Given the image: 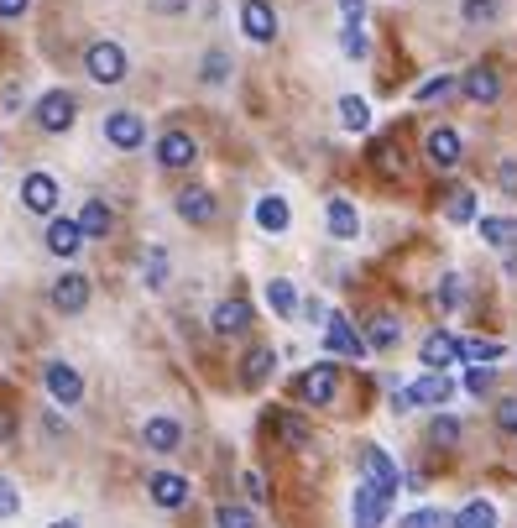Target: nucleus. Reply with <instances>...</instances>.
Listing matches in <instances>:
<instances>
[{
    "label": "nucleus",
    "mask_w": 517,
    "mask_h": 528,
    "mask_svg": "<svg viewBox=\"0 0 517 528\" xmlns=\"http://www.w3.org/2000/svg\"><path fill=\"white\" fill-rule=\"evenodd\" d=\"M455 398V382L444 372H423L418 382H408L403 393H392V413H408V408H444Z\"/></svg>",
    "instance_id": "f257e3e1"
},
{
    "label": "nucleus",
    "mask_w": 517,
    "mask_h": 528,
    "mask_svg": "<svg viewBox=\"0 0 517 528\" xmlns=\"http://www.w3.org/2000/svg\"><path fill=\"white\" fill-rule=\"evenodd\" d=\"M126 48L121 42H110V37H100V42H89L84 48V74L94 79V84H121L126 79Z\"/></svg>",
    "instance_id": "f03ea898"
},
{
    "label": "nucleus",
    "mask_w": 517,
    "mask_h": 528,
    "mask_svg": "<svg viewBox=\"0 0 517 528\" xmlns=\"http://www.w3.org/2000/svg\"><path fill=\"white\" fill-rule=\"evenodd\" d=\"M293 393L309 403V408H329V403L340 398V366L335 361H314L309 372L293 382Z\"/></svg>",
    "instance_id": "7ed1b4c3"
},
{
    "label": "nucleus",
    "mask_w": 517,
    "mask_h": 528,
    "mask_svg": "<svg viewBox=\"0 0 517 528\" xmlns=\"http://www.w3.org/2000/svg\"><path fill=\"white\" fill-rule=\"evenodd\" d=\"M42 387L53 393L63 408H79L84 403V372L79 366H68V361H47L42 366Z\"/></svg>",
    "instance_id": "20e7f679"
},
{
    "label": "nucleus",
    "mask_w": 517,
    "mask_h": 528,
    "mask_svg": "<svg viewBox=\"0 0 517 528\" xmlns=\"http://www.w3.org/2000/svg\"><path fill=\"white\" fill-rule=\"evenodd\" d=\"M157 163L173 168V173L194 168V163H199V142H194V136H188L183 126H168V131L157 136Z\"/></svg>",
    "instance_id": "39448f33"
},
{
    "label": "nucleus",
    "mask_w": 517,
    "mask_h": 528,
    "mask_svg": "<svg viewBox=\"0 0 517 528\" xmlns=\"http://www.w3.org/2000/svg\"><path fill=\"white\" fill-rule=\"evenodd\" d=\"M74 116H79V105H74L68 89H47V95L37 100V110H32V121L42 131H68V126H74Z\"/></svg>",
    "instance_id": "423d86ee"
},
{
    "label": "nucleus",
    "mask_w": 517,
    "mask_h": 528,
    "mask_svg": "<svg viewBox=\"0 0 517 528\" xmlns=\"http://www.w3.org/2000/svg\"><path fill=\"white\" fill-rule=\"evenodd\" d=\"M105 142L115 152H136L141 142H147V121H141L136 110H110L105 116Z\"/></svg>",
    "instance_id": "0eeeda50"
},
{
    "label": "nucleus",
    "mask_w": 517,
    "mask_h": 528,
    "mask_svg": "<svg viewBox=\"0 0 517 528\" xmlns=\"http://www.w3.org/2000/svg\"><path fill=\"white\" fill-rule=\"evenodd\" d=\"M147 497H152V508H162V513H178V508H188V497H194V487H188V476H178V471H157V476L147 481Z\"/></svg>",
    "instance_id": "6e6552de"
},
{
    "label": "nucleus",
    "mask_w": 517,
    "mask_h": 528,
    "mask_svg": "<svg viewBox=\"0 0 517 528\" xmlns=\"http://www.w3.org/2000/svg\"><path fill=\"white\" fill-rule=\"evenodd\" d=\"M47 304H53L58 314H84V304H89V278H84V272H63V278H53V288H47Z\"/></svg>",
    "instance_id": "1a4fd4ad"
},
{
    "label": "nucleus",
    "mask_w": 517,
    "mask_h": 528,
    "mask_svg": "<svg viewBox=\"0 0 517 528\" xmlns=\"http://www.w3.org/2000/svg\"><path fill=\"white\" fill-rule=\"evenodd\" d=\"M324 351H329V356H345V361H361V356H366V340L350 330L345 314H329V319H324Z\"/></svg>",
    "instance_id": "9d476101"
},
{
    "label": "nucleus",
    "mask_w": 517,
    "mask_h": 528,
    "mask_svg": "<svg viewBox=\"0 0 517 528\" xmlns=\"http://www.w3.org/2000/svg\"><path fill=\"white\" fill-rule=\"evenodd\" d=\"M460 152H465V142H460V131H455V126H434V131H429V142H423V157H429L439 173L460 168Z\"/></svg>",
    "instance_id": "9b49d317"
},
{
    "label": "nucleus",
    "mask_w": 517,
    "mask_h": 528,
    "mask_svg": "<svg viewBox=\"0 0 517 528\" xmlns=\"http://www.w3.org/2000/svg\"><path fill=\"white\" fill-rule=\"evenodd\" d=\"M361 471H366L371 487H382V492H392V497H397V487H403V471L392 466V455H387L382 445H361Z\"/></svg>",
    "instance_id": "f8f14e48"
},
{
    "label": "nucleus",
    "mask_w": 517,
    "mask_h": 528,
    "mask_svg": "<svg viewBox=\"0 0 517 528\" xmlns=\"http://www.w3.org/2000/svg\"><path fill=\"white\" fill-rule=\"evenodd\" d=\"M465 100H476V105H497L502 100V74H497V63H476V68H465Z\"/></svg>",
    "instance_id": "ddd939ff"
},
{
    "label": "nucleus",
    "mask_w": 517,
    "mask_h": 528,
    "mask_svg": "<svg viewBox=\"0 0 517 528\" xmlns=\"http://www.w3.org/2000/svg\"><path fill=\"white\" fill-rule=\"evenodd\" d=\"M141 445L157 450V455H173L183 445V424L173 419V413H152V419L141 424Z\"/></svg>",
    "instance_id": "4468645a"
},
{
    "label": "nucleus",
    "mask_w": 517,
    "mask_h": 528,
    "mask_svg": "<svg viewBox=\"0 0 517 528\" xmlns=\"http://www.w3.org/2000/svg\"><path fill=\"white\" fill-rule=\"evenodd\" d=\"M241 32L256 42V48H267V42L277 37V11L267 6V0H241Z\"/></svg>",
    "instance_id": "2eb2a0df"
},
{
    "label": "nucleus",
    "mask_w": 517,
    "mask_h": 528,
    "mask_svg": "<svg viewBox=\"0 0 517 528\" xmlns=\"http://www.w3.org/2000/svg\"><path fill=\"white\" fill-rule=\"evenodd\" d=\"M387 513H392V492L361 481V487H356V528H382Z\"/></svg>",
    "instance_id": "dca6fc26"
},
{
    "label": "nucleus",
    "mask_w": 517,
    "mask_h": 528,
    "mask_svg": "<svg viewBox=\"0 0 517 528\" xmlns=\"http://www.w3.org/2000/svg\"><path fill=\"white\" fill-rule=\"evenodd\" d=\"M21 204L32 215H53L58 210V178L53 173H27L21 178Z\"/></svg>",
    "instance_id": "f3484780"
},
{
    "label": "nucleus",
    "mask_w": 517,
    "mask_h": 528,
    "mask_svg": "<svg viewBox=\"0 0 517 528\" xmlns=\"http://www.w3.org/2000/svg\"><path fill=\"white\" fill-rule=\"evenodd\" d=\"M418 361L429 366V372H444V366H455V361H460V335H450V330H434V335H423Z\"/></svg>",
    "instance_id": "a211bd4d"
},
{
    "label": "nucleus",
    "mask_w": 517,
    "mask_h": 528,
    "mask_svg": "<svg viewBox=\"0 0 517 528\" xmlns=\"http://www.w3.org/2000/svg\"><path fill=\"white\" fill-rule=\"evenodd\" d=\"M209 325H215V335H246L256 325V309L246 298H225V304H215V314H209Z\"/></svg>",
    "instance_id": "6ab92c4d"
},
{
    "label": "nucleus",
    "mask_w": 517,
    "mask_h": 528,
    "mask_svg": "<svg viewBox=\"0 0 517 528\" xmlns=\"http://www.w3.org/2000/svg\"><path fill=\"white\" fill-rule=\"evenodd\" d=\"M324 225H329V236H335V241H356V231H361V215H356V204H350V199H329L324 204Z\"/></svg>",
    "instance_id": "aec40b11"
},
{
    "label": "nucleus",
    "mask_w": 517,
    "mask_h": 528,
    "mask_svg": "<svg viewBox=\"0 0 517 528\" xmlns=\"http://www.w3.org/2000/svg\"><path fill=\"white\" fill-rule=\"evenodd\" d=\"M173 210H178V220H188V225H209L220 204H215V194H209V189H183V194L173 199Z\"/></svg>",
    "instance_id": "412c9836"
},
{
    "label": "nucleus",
    "mask_w": 517,
    "mask_h": 528,
    "mask_svg": "<svg viewBox=\"0 0 517 528\" xmlns=\"http://www.w3.org/2000/svg\"><path fill=\"white\" fill-rule=\"evenodd\" d=\"M267 424L277 429V440H282V445H298V450H309V445H314L309 424H303L293 408H272V413H267Z\"/></svg>",
    "instance_id": "4be33fe9"
},
{
    "label": "nucleus",
    "mask_w": 517,
    "mask_h": 528,
    "mask_svg": "<svg viewBox=\"0 0 517 528\" xmlns=\"http://www.w3.org/2000/svg\"><path fill=\"white\" fill-rule=\"evenodd\" d=\"M361 340H366V351H392L397 340H403V319H397V314H371Z\"/></svg>",
    "instance_id": "5701e85b"
},
{
    "label": "nucleus",
    "mask_w": 517,
    "mask_h": 528,
    "mask_svg": "<svg viewBox=\"0 0 517 528\" xmlns=\"http://www.w3.org/2000/svg\"><path fill=\"white\" fill-rule=\"evenodd\" d=\"M256 225H262L267 236L288 231V225H293V210H288V199H282V194H267V199H256Z\"/></svg>",
    "instance_id": "b1692460"
},
{
    "label": "nucleus",
    "mask_w": 517,
    "mask_h": 528,
    "mask_svg": "<svg viewBox=\"0 0 517 528\" xmlns=\"http://www.w3.org/2000/svg\"><path fill=\"white\" fill-rule=\"evenodd\" d=\"M173 278V262H168V246H147V257H141V283L152 293H162Z\"/></svg>",
    "instance_id": "393cba45"
},
{
    "label": "nucleus",
    "mask_w": 517,
    "mask_h": 528,
    "mask_svg": "<svg viewBox=\"0 0 517 528\" xmlns=\"http://www.w3.org/2000/svg\"><path fill=\"white\" fill-rule=\"evenodd\" d=\"M74 225H79V236H84V241L110 236V210H105V199H84V210L74 215Z\"/></svg>",
    "instance_id": "a878e982"
},
{
    "label": "nucleus",
    "mask_w": 517,
    "mask_h": 528,
    "mask_svg": "<svg viewBox=\"0 0 517 528\" xmlns=\"http://www.w3.org/2000/svg\"><path fill=\"white\" fill-rule=\"evenodd\" d=\"M371 168L382 173V178H403L408 163H403V147L392 142V136H382V142H371Z\"/></svg>",
    "instance_id": "bb28decb"
},
{
    "label": "nucleus",
    "mask_w": 517,
    "mask_h": 528,
    "mask_svg": "<svg viewBox=\"0 0 517 528\" xmlns=\"http://www.w3.org/2000/svg\"><path fill=\"white\" fill-rule=\"evenodd\" d=\"M79 246H84V236H79L74 220H53V225H47V251H53V257H74Z\"/></svg>",
    "instance_id": "cd10ccee"
},
{
    "label": "nucleus",
    "mask_w": 517,
    "mask_h": 528,
    "mask_svg": "<svg viewBox=\"0 0 517 528\" xmlns=\"http://www.w3.org/2000/svg\"><path fill=\"white\" fill-rule=\"evenodd\" d=\"M267 304H272L277 319H293V314L303 309V298H298V288H293L288 278H272V283H267Z\"/></svg>",
    "instance_id": "c85d7f7f"
},
{
    "label": "nucleus",
    "mask_w": 517,
    "mask_h": 528,
    "mask_svg": "<svg viewBox=\"0 0 517 528\" xmlns=\"http://www.w3.org/2000/svg\"><path fill=\"white\" fill-rule=\"evenodd\" d=\"M272 361H277V356H272L267 346L246 351V356H241V382H246V387H262V382L272 377Z\"/></svg>",
    "instance_id": "c756f323"
},
{
    "label": "nucleus",
    "mask_w": 517,
    "mask_h": 528,
    "mask_svg": "<svg viewBox=\"0 0 517 528\" xmlns=\"http://www.w3.org/2000/svg\"><path fill=\"white\" fill-rule=\"evenodd\" d=\"M455 528H497V508H491L486 497H476V502H465V508L455 513Z\"/></svg>",
    "instance_id": "7c9ffc66"
},
{
    "label": "nucleus",
    "mask_w": 517,
    "mask_h": 528,
    "mask_svg": "<svg viewBox=\"0 0 517 528\" xmlns=\"http://www.w3.org/2000/svg\"><path fill=\"white\" fill-rule=\"evenodd\" d=\"M460 16H465V27H491L502 16V0H460Z\"/></svg>",
    "instance_id": "2f4dec72"
},
{
    "label": "nucleus",
    "mask_w": 517,
    "mask_h": 528,
    "mask_svg": "<svg viewBox=\"0 0 517 528\" xmlns=\"http://www.w3.org/2000/svg\"><path fill=\"white\" fill-rule=\"evenodd\" d=\"M455 89H460L455 74H434V79H423V84L413 89V100H418V105H434V100H444V95H455Z\"/></svg>",
    "instance_id": "473e14b6"
},
{
    "label": "nucleus",
    "mask_w": 517,
    "mask_h": 528,
    "mask_svg": "<svg viewBox=\"0 0 517 528\" xmlns=\"http://www.w3.org/2000/svg\"><path fill=\"white\" fill-rule=\"evenodd\" d=\"M444 220H450V225H470V220H476V194L455 189L450 199H444Z\"/></svg>",
    "instance_id": "72a5a7b5"
},
{
    "label": "nucleus",
    "mask_w": 517,
    "mask_h": 528,
    "mask_svg": "<svg viewBox=\"0 0 517 528\" xmlns=\"http://www.w3.org/2000/svg\"><path fill=\"white\" fill-rule=\"evenodd\" d=\"M340 126H345V131H366V126H371V105H366L361 95H345V100H340Z\"/></svg>",
    "instance_id": "f704fd0d"
},
{
    "label": "nucleus",
    "mask_w": 517,
    "mask_h": 528,
    "mask_svg": "<svg viewBox=\"0 0 517 528\" xmlns=\"http://www.w3.org/2000/svg\"><path fill=\"white\" fill-rule=\"evenodd\" d=\"M481 241H491V246H517V220L486 215V220H481Z\"/></svg>",
    "instance_id": "c9c22d12"
},
{
    "label": "nucleus",
    "mask_w": 517,
    "mask_h": 528,
    "mask_svg": "<svg viewBox=\"0 0 517 528\" xmlns=\"http://www.w3.org/2000/svg\"><path fill=\"white\" fill-rule=\"evenodd\" d=\"M429 445H434V450H455V445H460V419L439 413V419L429 424Z\"/></svg>",
    "instance_id": "e433bc0d"
},
{
    "label": "nucleus",
    "mask_w": 517,
    "mask_h": 528,
    "mask_svg": "<svg viewBox=\"0 0 517 528\" xmlns=\"http://www.w3.org/2000/svg\"><path fill=\"white\" fill-rule=\"evenodd\" d=\"M460 361H470V366L502 361V340H460Z\"/></svg>",
    "instance_id": "4c0bfd02"
},
{
    "label": "nucleus",
    "mask_w": 517,
    "mask_h": 528,
    "mask_svg": "<svg viewBox=\"0 0 517 528\" xmlns=\"http://www.w3.org/2000/svg\"><path fill=\"white\" fill-rule=\"evenodd\" d=\"M434 298H439V309H444V314L460 309V298H465V278H460V272H444L439 288H434Z\"/></svg>",
    "instance_id": "58836bf2"
},
{
    "label": "nucleus",
    "mask_w": 517,
    "mask_h": 528,
    "mask_svg": "<svg viewBox=\"0 0 517 528\" xmlns=\"http://www.w3.org/2000/svg\"><path fill=\"white\" fill-rule=\"evenodd\" d=\"M215 528H256V513L241 508V502H220V508H215Z\"/></svg>",
    "instance_id": "ea45409f"
},
{
    "label": "nucleus",
    "mask_w": 517,
    "mask_h": 528,
    "mask_svg": "<svg viewBox=\"0 0 517 528\" xmlns=\"http://www.w3.org/2000/svg\"><path fill=\"white\" fill-rule=\"evenodd\" d=\"M199 74H204V84H225L230 79V53L225 48H209L204 63H199Z\"/></svg>",
    "instance_id": "a19ab883"
},
{
    "label": "nucleus",
    "mask_w": 517,
    "mask_h": 528,
    "mask_svg": "<svg viewBox=\"0 0 517 528\" xmlns=\"http://www.w3.org/2000/svg\"><path fill=\"white\" fill-rule=\"evenodd\" d=\"M397 528H455V513H444V508H418V513H408Z\"/></svg>",
    "instance_id": "79ce46f5"
},
{
    "label": "nucleus",
    "mask_w": 517,
    "mask_h": 528,
    "mask_svg": "<svg viewBox=\"0 0 517 528\" xmlns=\"http://www.w3.org/2000/svg\"><path fill=\"white\" fill-rule=\"evenodd\" d=\"M497 387V366H465V393L470 398H486Z\"/></svg>",
    "instance_id": "37998d69"
},
{
    "label": "nucleus",
    "mask_w": 517,
    "mask_h": 528,
    "mask_svg": "<svg viewBox=\"0 0 517 528\" xmlns=\"http://www.w3.org/2000/svg\"><path fill=\"white\" fill-rule=\"evenodd\" d=\"M340 53H345V58H366V53H371L366 32H361V27H340Z\"/></svg>",
    "instance_id": "c03bdc74"
},
{
    "label": "nucleus",
    "mask_w": 517,
    "mask_h": 528,
    "mask_svg": "<svg viewBox=\"0 0 517 528\" xmlns=\"http://www.w3.org/2000/svg\"><path fill=\"white\" fill-rule=\"evenodd\" d=\"M241 492H246L251 502H267V476H262V471H241Z\"/></svg>",
    "instance_id": "a18cd8bd"
},
{
    "label": "nucleus",
    "mask_w": 517,
    "mask_h": 528,
    "mask_svg": "<svg viewBox=\"0 0 517 528\" xmlns=\"http://www.w3.org/2000/svg\"><path fill=\"white\" fill-rule=\"evenodd\" d=\"M16 513H21V492L0 476V518H16Z\"/></svg>",
    "instance_id": "49530a36"
},
{
    "label": "nucleus",
    "mask_w": 517,
    "mask_h": 528,
    "mask_svg": "<svg viewBox=\"0 0 517 528\" xmlns=\"http://www.w3.org/2000/svg\"><path fill=\"white\" fill-rule=\"evenodd\" d=\"M497 429L502 434H517V398H502L497 403Z\"/></svg>",
    "instance_id": "de8ad7c7"
},
{
    "label": "nucleus",
    "mask_w": 517,
    "mask_h": 528,
    "mask_svg": "<svg viewBox=\"0 0 517 528\" xmlns=\"http://www.w3.org/2000/svg\"><path fill=\"white\" fill-rule=\"evenodd\" d=\"M497 183H502V194H512V199H517V157H502Z\"/></svg>",
    "instance_id": "09e8293b"
},
{
    "label": "nucleus",
    "mask_w": 517,
    "mask_h": 528,
    "mask_svg": "<svg viewBox=\"0 0 517 528\" xmlns=\"http://www.w3.org/2000/svg\"><path fill=\"white\" fill-rule=\"evenodd\" d=\"M340 16H345V27H361V16H366V0H340Z\"/></svg>",
    "instance_id": "8fccbe9b"
},
{
    "label": "nucleus",
    "mask_w": 517,
    "mask_h": 528,
    "mask_svg": "<svg viewBox=\"0 0 517 528\" xmlns=\"http://www.w3.org/2000/svg\"><path fill=\"white\" fill-rule=\"evenodd\" d=\"M11 440H16V413L0 408V445H11Z\"/></svg>",
    "instance_id": "3c124183"
},
{
    "label": "nucleus",
    "mask_w": 517,
    "mask_h": 528,
    "mask_svg": "<svg viewBox=\"0 0 517 528\" xmlns=\"http://www.w3.org/2000/svg\"><path fill=\"white\" fill-rule=\"evenodd\" d=\"M32 0H0V21H16V16H27Z\"/></svg>",
    "instance_id": "603ef678"
},
{
    "label": "nucleus",
    "mask_w": 517,
    "mask_h": 528,
    "mask_svg": "<svg viewBox=\"0 0 517 528\" xmlns=\"http://www.w3.org/2000/svg\"><path fill=\"white\" fill-rule=\"evenodd\" d=\"M147 6H152L157 16H178V11H188V0H147Z\"/></svg>",
    "instance_id": "864d4df0"
},
{
    "label": "nucleus",
    "mask_w": 517,
    "mask_h": 528,
    "mask_svg": "<svg viewBox=\"0 0 517 528\" xmlns=\"http://www.w3.org/2000/svg\"><path fill=\"white\" fill-rule=\"evenodd\" d=\"M53 528H79V518H58Z\"/></svg>",
    "instance_id": "5fc2aeb1"
},
{
    "label": "nucleus",
    "mask_w": 517,
    "mask_h": 528,
    "mask_svg": "<svg viewBox=\"0 0 517 528\" xmlns=\"http://www.w3.org/2000/svg\"><path fill=\"white\" fill-rule=\"evenodd\" d=\"M507 272H512V278H517V257H507Z\"/></svg>",
    "instance_id": "6e6d98bb"
}]
</instances>
